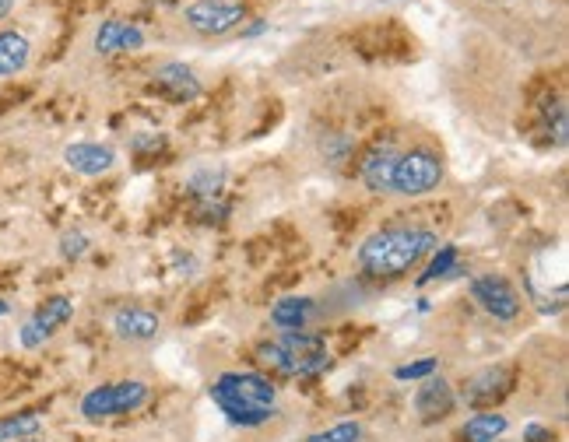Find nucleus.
I'll return each mask as SVG.
<instances>
[{
  "label": "nucleus",
  "instance_id": "nucleus-1",
  "mask_svg": "<svg viewBox=\"0 0 569 442\" xmlns=\"http://www.w3.org/2000/svg\"><path fill=\"white\" fill-rule=\"evenodd\" d=\"M429 250H436V236L429 229H387L362 243L359 264L373 278H401Z\"/></svg>",
  "mask_w": 569,
  "mask_h": 442
},
{
  "label": "nucleus",
  "instance_id": "nucleus-3",
  "mask_svg": "<svg viewBox=\"0 0 569 442\" xmlns=\"http://www.w3.org/2000/svg\"><path fill=\"white\" fill-rule=\"evenodd\" d=\"M148 400V386L141 379H123V383H106L95 386L81 397V414L88 421H102L113 418V414H127Z\"/></svg>",
  "mask_w": 569,
  "mask_h": 442
},
{
  "label": "nucleus",
  "instance_id": "nucleus-5",
  "mask_svg": "<svg viewBox=\"0 0 569 442\" xmlns=\"http://www.w3.org/2000/svg\"><path fill=\"white\" fill-rule=\"evenodd\" d=\"M183 18L201 36H225L246 18V4L243 0H197L183 11Z\"/></svg>",
  "mask_w": 569,
  "mask_h": 442
},
{
  "label": "nucleus",
  "instance_id": "nucleus-8",
  "mask_svg": "<svg viewBox=\"0 0 569 442\" xmlns=\"http://www.w3.org/2000/svg\"><path fill=\"white\" fill-rule=\"evenodd\" d=\"M471 295L475 302H482V309L496 320H517L520 313V295L513 292V285L506 278L496 274H482V278L471 281Z\"/></svg>",
  "mask_w": 569,
  "mask_h": 442
},
{
  "label": "nucleus",
  "instance_id": "nucleus-23",
  "mask_svg": "<svg viewBox=\"0 0 569 442\" xmlns=\"http://www.w3.org/2000/svg\"><path fill=\"white\" fill-rule=\"evenodd\" d=\"M436 369H440V362H436V358H422V362H411V365L394 369V376L397 379H429V376H436Z\"/></svg>",
  "mask_w": 569,
  "mask_h": 442
},
{
  "label": "nucleus",
  "instance_id": "nucleus-6",
  "mask_svg": "<svg viewBox=\"0 0 569 442\" xmlns=\"http://www.w3.org/2000/svg\"><path fill=\"white\" fill-rule=\"evenodd\" d=\"M71 313H74V302L64 299V295H57V299H46L43 306H39L36 313L25 320V327L18 330V341H22V348H39L46 337H53L67 320H71Z\"/></svg>",
  "mask_w": 569,
  "mask_h": 442
},
{
  "label": "nucleus",
  "instance_id": "nucleus-4",
  "mask_svg": "<svg viewBox=\"0 0 569 442\" xmlns=\"http://www.w3.org/2000/svg\"><path fill=\"white\" fill-rule=\"evenodd\" d=\"M443 179V165L433 151H408V155L397 158L394 165V190L404 197H422V193L436 190Z\"/></svg>",
  "mask_w": 569,
  "mask_h": 442
},
{
  "label": "nucleus",
  "instance_id": "nucleus-22",
  "mask_svg": "<svg viewBox=\"0 0 569 442\" xmlns=\"http://www.w3.org/2000/svg\"><path fill=\"white\" fill-rule=\"evenodd\" d=\"M362 428L355 421H338V425L324 428V432H313L306 442H359Z\"/></svg>",
  "mask_w": 569,
  "mask_h": 442
},
{
  "label": "nucleus",
  "instance_id": "nucleus-10",
  "mask_svg": "<svg viewBox=\"0 0 569 442\" xmlns=\"http://www.w3.org/2000/svg\"><path fill=\"white\" fill-rule=\"evenodd\" d=\"M415 411L422 414L425 421L447 418V414L454 411V386H450L447 379L429 376L425 386H418V393H415Z\"/></svg>",
  "mask_w": 569,
  "mask_h": 442
},
{
  "label": "nucleus",
  "instance_id": "nucleus-25",
  "mask_svg": "<svg viewBox=\"0 0 569 442\" xmlns=\"http://www.w3.org/2000/svg\"><path fill=\"white\" fill-rule=\"evenodd\" d=\"M85 250H88V236H81V232H67V236L60 239V253H64L67 260L85 257Z\"/></svg>",
  "mask_w": 569,
  "mask_h": 442
},
{
  "label": "nucleus",
  "instance_id": "nucleus-29",
  "mask_svg": "<svg viewBox=\"0 0 569 442\" xmlns=\"http://www.w3.org/2000/svg\"><path fill=\"white\" fill-rule=\"evenodd\" d=\"M22 442H29V439H22Z\"/></svg>",
  "mask_w": 569,
  "mask_h": 442
},
{
  "label": "nucleus",
  "instance_id": "nucleus-14",
  "mask_svg": "<svg viewBox=\"0 0 569 442\" xmlns=\"http://www.w3.org/2000/svg\"><path fill=\"white\" fill-rule=\"evenodd\" d=\"M29 50L32 46L22 32H0V78L22 71L29 64Z\"/></svg>",
  "mask_w": 569,
  "mask_h": 442
},
{
  "label": "nucleus",
  "instance_id": "nucleus-9",
  "mask_svg": "<svg viewBox=\"0 0 569 442\" xmlns=\"http://www.w3.org/2000/svg\"><path fill=\"white\" fill-rule=\"evenodd\" d=\"M64 162L71 165L78 176H102L106 169H113L116 151L106 144H92V141H78L64 151Z\"/></svg>",
  "mask_w": 569,
  "mask_h": 442
},
{
  "label": "nucleus",
  "instance_id": "nucleus-28",
  "mask_svg": "<svg viewBox=\"0 0 569 442\" xmlns=\"http://www.w3.org/2000/svg\"><path fill=\"white\" fill-rule=\"evenodd\" d=\"M8 309H11V306H8V302L0 299V316H8Z\"/></svg>",
  "mask_w": 569,
  "mask_h": 442
},
{
  "label": "nucleus",
  "instance_id": "nucleus-20",
  "mask_svg": "<svg viewBox=\"0 0 569 442\" xmlns=\"http://www.w3.org/2000/svg\"><path fill=\"white\" fill-rule=\"evenodd\" d=\"M123 32H127V22H102V29L95 32V50L99 53H116L123 50Z\"/></svg>",
  "mask_w": 569,
  "mask_h": 442
},
{
  "label": "nucleus",
  "instance_id": "nucleus-24",
  "mask_svg": "<svg viewBox=\"0 0 569 442\" xmlns=\"http://www.w3.org/2000/svg\"><path fill=\"white\" fill-rule=\"evenodd\" d=\"M218 186H222V169H204V172H194V190L201 197H215Z\"/></svg>",
  "mask_w": 569,
  "mask_h": 442
},
{
  "label": "nucleus",
  "instance_id": "nucleus-7",
  "mask_svg": "<svg viewBox=\"0 0 569 442\" xmlns=\"http://www.w3.org/2000/svg\"><path fill=\"white\" fill-rule=\"evenodd\" d=\"M278 344L289 351L292 376H317V372L331 369V355H327V348H324L320 337L303 334V330H289Z\"/></svg>",
  "mask_w": 569,
  "mask_h": 442
},
{
  "label": "nucleus",
  "instance_id": "nucleus-19",
  "mask_svg": "<svg viewBox=\"0 0 569 442\" xmlns=\"http://www.w3.org/2000/svg\"><path fill=\"white\" fill-rule=\"evenodd\" d=\"M257 362L271 372H281V376H292V362H289V351L281 348L278 341L271 344H260L257 348Z\"/></svg>",
  "mask_w": 569,
  "mask_h": 442
},
{
  "label": "nucleus",
  "instance_id": "nucleus-11",
  "mask_svg": "<svg viewBox=\"0 0 569 442\" xmlns=\"http://www.w3.org/2000/svg\"><path fill=\"white\" fill-rule=\"evenodd\" d=\"M397 148L394 144H376L369 151V158L362 162V179L373 193H383V190H394V165H397Z\"/></svg>",
  "mask_w": 569,
  "mask_h": 442
},
{
  "label": "nucleus",
  "instance_id": "nucleus-26",
  "mask_svg": "<svg viewBox=\"0 0 569 442\" xmlns=\"http://www.w3.org/2000/svg\"><path fill=\"white\" fill-rule=\"evenodd\" d=\"M524 439L527 442H552V432H548V428H541V425H527Z\"/></svg>",
  "mask_w": 569,
  "mask_h": 442
},
{
  "label": "nucleus",
  "instance_id": "nucleus-16",
  "mask_svg": "<svg viewBox=\"0 0 569 442\" xmlns=\"http://www.w3.org/2000/svg\"><path fill=\"white\" fill-rule=\"evenodd\" d=\"M506 390V369H485L468 383V400L471 404H485V400L499 397Z\"/></svg>",
  "mask_w": 569,
  "mask_h": 442
},
{
  "label": "nucleus",
  "instance_id": "nucleus-21",
  "mask_svg": "<svg viewBox=\"0 0 569 442\" xmlns=\"http://www.w3.org/2000/svg\"><path fill=\"white\" fill-rule=\"evenodd\" d=\"M454 271H457V250H454V246H443V250L436 253L433 264H429V271L418 278V285H429V281L447 278V274H454Z\"/></svg>",
  "mask_w": 569,
  "mask_h": 442
},
{
  "label": "nucleus",
  "instance_id": "nucleus-17",
  "mask_svg": "<svg viewBox=\"0 0 569 442\" xmlns=\"http://www.w3.org/2000/svg\"><path fill=\"white\" fill-rule=\"evenodd\" d=\"M43 428V418L32 411L25 414H11V418H0V442H22Z\"/></svg>",
  "mask_w": 569,
  "mask_h": 442
},
{
  "label": "nucleus",
  "instance_id": "nucleus-13",
  "mask_svg": "<svg viewBox=\"0 0 569 442\" xmlns=\"http://www.w3.org/2000/svg\"><path fill=\"white\" fill-rule=\"evenodd\" d=\"M113 330L123 341H152V337L159 334V316L137 306L120 309V313L113 316Z\"/></svg>",
  "mask_w": 569,
  "mask_h": 442
},
{
  "label": "nucleus",
  "instance_id": "nucleus-27",
  "mask_svg": "<svg viewBox=\"0 0 569 442\" xmlns=\"http://www.w3.org/2000/svg\"><path fill=\"white\" fill-rule=\"evenodd\" d=\"M11 8H15V0H0V18H8Z\"/></svg>",
  "mask_w": 569,
  "mask_h": 442
},
{
  "label": "nucleus",
  "instance_id": "nucleus-12",
  "mask_svg": "<svg viewBox=\"0 0 569 442\" xmlns=\"http://www.w3.org/2000/svg\"><path fill=\"white\" fill-rule=\"evenodd\" d=\"M155 88H162L166 95H173L176 102H187L201 95V81L187 64H166L155 71Z\"/></svg>",
  "mask_w": 569,
  "mask_h": 442
},
{
  "label": "nucleus",
  "instance_id": "nucleus-2",
  "mask_svg": "<svg viewBox=\"0 0 569 442\" xmlns=\"http://www.w3.org/2000/svg\"><path fill=\"white\" fill-rule=\"evenodd\" d=\"M211 400L232 425L257 428L274 418V386L257 372H222L211 386Z\"/></svg>",
  "mask_w": 569,
  "mask_h": 442
},
{
  "label": "nucleus",
  "instance_id": "nucleus-18",
  "mask_svg": "<svg viewBox=\"0 0 569 442\" xmlns=\"http://www.w3.org/2000/svg\"><path fill=\"white\" fill-rule=\"evenodd\" d=\"M506 425H510V421H506L503 414H475V418L468 421V428H464V439L468 442H499V435L506 432Z\"/></svg>",
  "mask_w": 569,
  "mask_h": 442
},
{
  "label": "nucleus",
  "instance_id": "nucleus-15",
  "mask_svg": "<svg viewBox=\"0 0 569 442\" xmlns=\"http://www.w3.org/2000/svg\"><path fill=\"white\" fill-rule=\"evenodd\" d=\"M310 313H313L310 299H281V302H274L271 320H274V327H281V330H303V323L310 320Z\"/></svg>",
  "mask_w": 569,
  "mask_h": 442
}]
</instances>
